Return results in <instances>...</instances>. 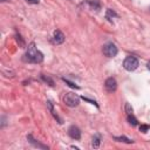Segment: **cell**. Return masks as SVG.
I'll return each mask as SVG.
<instances>
[{
    "mask_svg": "<svg viewBox=\"0 0 150 150\" xmlns=\"http://www.w3.org/2000/svg\"><path fill=\"white\" fill-rule=\"evenodd\" d=\"M25 56H26V60L28 62H32V63H40L43 60V54L35 47L34 42H30L28 45V48H27Z\"/></svg>",
    "mask_w": 150,
    "mask_h": 150,
    "instance_id": "6da1fadb",
    "label": "cell"
},
{
    "mask_svg": "<svg viewBox=\"0 0 150 150\" xmlns=\"http://www.w3.org/2000/svg\"><path fill=\"white\" fill-rule=\"evenodd\" d=\"M63 102L68 107H77L80 103V97L74 93H66L63 96Z\"/></svg>",
    "mask_w": 150,
    "mask_h": 150,
    "instance_id": "7a4b0ae2",
    "label": "cell"
},
{
    "mask_svg": "<svg viewBox=\"0 0 150 150\" xmlns=\"http://www.w3.org/2000/svg\"><path fill=\"white\" fill-rule=\"evenodd\" d=\"M138 63L139 62H138L137 57H135V56H128L123 61V68L125 70H128V71H132V70H135L138 67Z\"/></svg>",
    "mask_w": 150,
    "mask_h": 150,
    "instance_id": "3957f363",
    "label": "cell"
},
{
    "mask_svg": "<svg viewBox=\"0 0 150 150\" xmlns=\"http://www.w3.org/2000/svg\"><path fill=\"white\" fill-rule=\"evenodd\" d=\"M102 52H103V54H104L105 56H108V57H114V56L117 54L118 49H117V47H116L112 42H108V43H105V45L103 46Z\"/></svg>",
    "mask_w": 150,
    "mask_h": 150,
    "instance_id": "277c9868",
    "label": "cell"
},
{
    "mask_svg": "<svg viewBox=\"0 0 150 150\" xmlns=\"http://www.w3.org/2000/svg\"><path fill=\"white\" fill-rule=\"evenodd\" d=\"M104 87L108 91H115L116 88H117V82L114 77H109L105 80V83H104Z\"/></svg>",
    "mask_w": 150,
    "mask_h": 150,
    "instance_id": "5b68a950",
    "label": "cell"
},
{
    "mask_svg": "<svg viewBox=\"0 0 150 150\" xmlns=\"http://www.w3.org/2000/svg\"><path fill=\"white\" fill-rule=\"evenodd\" d=\"M68 135L73 138V139H80L81 138V131L76 125H71L68 129Z\"/></svg>",
    "mask_w": 150,
    "mask_h": 150,
    "instance_id": "8992f818",
    "label": "cell"
},
{
    "mask_svg": "<svg viewBox=\"0 0 150 150\" xmlns=\"http://www.w3.org/2000/svg\"><path fill=\"white\" fill-rule=\"evenodd\" d=\"M53 41H54V43H56V45L62 43V42L64 41V35H63V33H62L61 30H55V32H54Z\"/></svg>",
    "mask_w": 150,
    "mask_h": 150,
    "instance_id": "52a82bcc",
    "label": "cell"
},
{
    "mask_svg": "<svg viewBox=\"0 0 150 150\" xmlns=\"http://www.w3.org/2000/svg\"><path fill=\"white\" fill-rule=\"evenodd\" d=\"M87 4L89 5L90 9H95V11H98V9L101 8V4H100V1H98V0H89Z\"/></svg>",
    "mask_w": 150,
    "mask_h": 150,
    "instance_id": "ba28073f",
    "label": "cell"
},
{
    "mask_svg": "<svg viewBox=\"0 0 150 150\" xmlns=\"http://www.w3.org/2000/svg\"><path fill=\"white\" fill-rule=\"evenodd\" d=\"M100 143H101V137H100V135H95V136L93 137V139H91V145H93V148L97 149V148L100 146Z\"/></svg>",
    "mask_w": 150,
    "mask_h": 150,
    "instance_id": "9c48e42d",
    "label": "cell"
},
{
    "mask_svg": "<svg viewBox=\"0 0 150 150\" xmlns=\"http://www.w3.org/2000/svg\"><path fill=\"white\" fill-rule=\"evenodd\" d=\"M27 139H28V141H29L32 144H34L35 146H39V148H43V149H47V146H46V145H43V144H40L39 142H35L36 139H34L32 135H28V136H27Z\"/></svg>",
    "mask_w": 150,
    "mask_h": 150,
    "instance_id": "30bf717a",
    "label": "cell"
},
{
    "mask_svg": "<svg viewBox=\"0 0 150 150\" xmlns=\"http://www.w3.org/2000/svg\"><path fill=\"white\" fill-rule=\"evenodd\" d=\"M115 138V141H117V142H124V143H132L134 141L132 139H130V138H128V137H125V136H116V137H114Z\"/></svg>",
    "mask_w": 150,
    "mask_h": 150,
    "instance_id": "8fae6325",
    "label": "cell"
},
{
    "mask_svg": "<svg viewBox=\"0 0 150 150\" xmlns=\"http://www.w3.org/2000/svg\"><path fill=\"white\" fill-rule=\"evenodd\" d=\"M127 120H128L129 124H131V125H137V118H136L132 114L128 115V116H127Z\"/></svg>",
    "mask_w": 150,
    "mask_h": 150,
    "instance_id": "7c38bea8",
    "label": "cell"
},
{
    "mask_svg": "<svg viewBox=\"0 0 150 150\" xmlns=\"http://www.w3.org/2000/svg\"><path fill=\"white\" fill-rule=\"evenodd\" d=\"M114 16H117V14H116L112 9H108V11H107V19L111 20L110 18H114Z\"/></svg>",
    "mask_w": 150,
    "mask_h": 150,
    "instance_id": "4fadbf2b",
    "label": "cell"
},
{
    "mask_svg": "<svg viewBox=\"0 0 150 150\" xmlns=\"http://www.w3.org/2000/svg\"><path fill=\"white\" fill-rule=\"evenodd\" d=\"M62 80H63V81H64V82H66V83H67V84H68V86H69L70 88H75V89H79V86H76L75 83H73V82H70L69 80H67V79H64V77H63Z\"/></svg>",
    "mask_w": 150,
    "mask_h": 150,
    "instance_id": "5bb4252c",
    "label": "cell"
},
{
    "mask_svg": "<svg viewBox=\"0 0 150 150\" xmlns=\"http://www.w3.org/2000/svg\"><path fill=\"white\" fill-rule=\"evenodd\" d=\"M125 112H127L128 115L132 114V108H131V105H130L129 103H125Z\"/></svg>",
    "mask_w": 150,
    "mask_h": 150,
    "instance_id": "9a60e30c",
    "label": "cell"
},
{
    "mask_svg": "<svg viewBox=\"0 0 150 150\" xmlns=\"http://www.w3.org/2000/svg\"><path fill=\"white\" fill-rule=\"evenodd\" d=\"M149 129H150V125H146V124H142V125L139 127V130H141L142 132H146Z\"/></svg>",
    "mask_w": 150,
    "mask_h": 150,
    "instance_id": "2e32d148",
    "label": "cell"
},
{
    "mask_svg": "<svg viewBox=\"0 0 150 150\" xmlns=\"http://www.w3.org/2000/svg\"><path fill=\"white\" fill-rule=\"evenodd\" d=\"M42 79H43L46 82H48V83H49V86H52V87L54 86V82H53V80H52L50 77H48V76L46 77V76H43V75H42Z\"/></svg>",
    "mask_w": 150,
    "mask_h": 150,
    "instance_id": "e0dca14e",
    "label": "cell"
},
{
    "mask_svg": "<svg viewBox=\"0 0 150 150\" xmlns=\"http://www.w3.org/2000/svg\"><path fill=\"white\" fill-rule=\"evenodd\" d=\"M28 4H39V0H25Z\"/></svg>",
    "mask_w": 150,
    "mask_h": 150,
    "instance_id": "ac0fdd59",
    "label": "cell"
},
{
    "mask_svg": "<svg viewBox=\"0 0 150 150\" xmlns=\"http://www.w3.org/2000/svg\"><path fill=\"white\" fill-rule=\"evenodd\" d=\"M146 67H148V69H149V70H150V61H149V62H148V64H146Z\"/></svg>",
    "mask_w": 150,
    "mask_h": 150,
    "instance_id": "d6986e66",
    "label": "cell"
},
{
    "mask_svg": "<svg viewBox=\"0 0 150 150\" xmlns=\"http://www.w3.org/2000/svg\"><path fill=\"white\" fill-rule=\"evenodd\" d=\"M1 1H2V2H4V1H7V0H1Z\"/></svg>",
    "mask_w": 150,
    "mask_h": 150,
    "instance_id": "ffe728a7",
    "label": "cell"
}]
</instances>
